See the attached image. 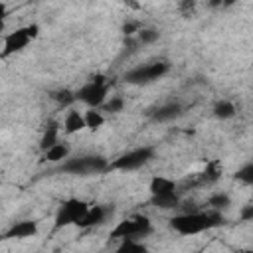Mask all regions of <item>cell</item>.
I'll return each instance as SVG.
<instances>
[{"label":"cell","instance_id":"obj_11","mask_svg":"<svg viewBox=\"0 0 253 253\" xmlns=\"http://www.w3.org/2000/svg\"><path fill=\"white\" fill-rule=\"evenodd\" d=\"M174 188H176V184H174L172 180H168V178H162V176H156V178H152V182H150V192H152V196H160V194L174 192Z\"/></svg>","mask_w":253,"mask_h":253},{"label":"cell","instance_id":"obj_20","mask_svg":"<svg viewBox=\"0 0 253 253\" xmlns=\"http://www.w3.org/2000/svg\"><path fill=\"white\" fill-rule=\"evenodd\" d=\"M138 40L142 43H152V42L158 40V32L156 30H140L138 32Z\"/></svg>","mask_w":253,"mask_h":253},{"label":"cell","instance_id":"obj_6","mask_svg":"<svg viewBox=\"0 0 253 253\" xmlns=\"http://www.w3.org/2000/svg\"><path fill=\"white\" fill-rule=\"evenodd\" d=\"M87 210H89L87 204H83V202H79V200H67V202L61 206V210H59V213H57V217H55V227H63V225H69V223H77V221L85 215Z\"/></svg>","mask_w":253,"mask_h":253},{"label":"cell","instance_id":"obj_21","mask_svg":"<svg viewBox=\"0 0 253 253\" xmlns=\"http://www.w3.org/2000/svg\"><path fill=\"white\" fill-rule=\"evenodd\" d=\"M210 206H213V208H225V206H229V198L225 194H215V196L210 198Z\"/></svg>","mask_w":253,"mask_h":253},{"label":"cell","instance_id":"obj_28","mask_svg":"<svg viewBox=\"0 0 253 253\" xmlns=\"http://www.w3.org/2000/svg\"><path fill=\"white\" fill-rule=\"evenodd\" d=\"M243 253H251V251H243Z\"/></svg>","mask_w":253,"mask_h":253},{"label":"cell","instance_id":"obj_24","mask_svg":"<svg viewBox=\"0 0 253 253\" xmlns=\"http://www.w3.org/2000/svg\"><path fill=\"white\" fill-rule=\"evenodd\" d=\"M73 99H75V95H71L69 91H61V93H57V101L63 103V105H69Z\"/></svg>","mask_w":253,"mask_h":253},{"label":"cell","instance_id":"obj_1","mask_svg":"<svg viewBox=\"0 0 253 253\" xmlns=\"http://www.w3.org/2000/svg\"><path fill=\"white\" fill-rule=\"evenodd\" d=\"M223 223V217L215 211H194V213H182L172 217V227L176 231H180L182 235H192V233H200L204 229H210L213 225Z\"/></svg>","mask_w":253,"mask_h":253},{"label":"cell","instance_id":"obj_18","mask_svg":"<svg viewBox=\"0 0 253 253\" xmlns=\"http://www.w3.org/2000/svg\"><path fill=\"white\" fill-rule=\"evenodd\" d=\"M53 144H57V128L51 125V126H47V130L43 132L42 148H43V150H47V148H51Z\"/></svg>","mask_w":253,"mask_h":253},{"label":"cell","instance_id":"obj_14","mask_svg":"<svg viewBox=\"0 0 253 253\" xmlns=\"http://www.w3.org/2000/svg\"><path fill=\"white\" fill-rule=\"evenodd\" d=\"M178 115H180V105L170 103V105L160 107V109L154 113V119H156V121H170V119H174V117H178Z\"/></svg>","mask_w":253,"mask_h":253},{"label":"cell","instance_id":"obj_3","mask_svg":"<svg viewBox=\"0 0 253 253\" xmlns=\"http://www.w3.org/2000/svg\"><path fill=\"white\" fill-rule=\"evenodd\" d=\"M105 95H107V83H105V77L97 75L95 81L83 85V87L77 91L75 99L85 101V103L91 105V107H97V105H101V103L105 101Z\"/></svg>","mask_w":253,"mask_h":253},{"label":"cell","instance_id":"obj_2","mask_svg":"<svg viewBox=\"0 0 253 253\" xmlns=\"http://www.w3.org/2000/svg\"><path fill=\"white\" fill-rule=\"evenodd\" d=\"M107 166L109 164L101 156H83V158H73V160L65 162L61 166V170L69 172V174H93V172L105 170Z\"/></svg>","mask_w":253,"mask_h":253},{"label":"cell","instance_id":"obj_7","mask_svg":"<svg viewBox=\"0 0 253 253\" xmlns=\"http://www.w3.org/2000/svg\"><path fill=\"white\" fill-rule=\"evenodd\" d=\"M150 158H152V148H136V150L126 152V154H123L121 158H117V160L111 164V168L132 170V168H138V166L146 164Z\"/></svg>","mask_w":253,"mask_h":253},{"label":"cell","instance_id":"obj_5","mask_svg":"<svg viewBox=\"0 0 253 253\" xmlns=\"http://www.w3.org/2000/svg\"><path fill=\"white\" fill-rule=\"evenodd\" d=\"M150 231V221L146 217H132V219H125L121 221L115 229H113V237H125V239H134L136 235H144Z\"/></svg>","mask_w":253,"mask_h":253},{"label":"cell","instance_id":"obj_8","mask_svg":"<svg viewBox=\"0 0 253 253\" xmlns=\"http://www.w3.org/2000/svg\"><path fill=\"white\" fill-rule=\"evenodd\" d=\"M28 42H30V36H28V30L26 28H20V30L8 34L6 40H4V51H2V55H10L14 51L24 49L28 45Z\"/></svg>","mask_w":253,"mask_h":253},{"label":"cell","instance_id":"obj_22","mask_svg":"<svg viewBox=\"0 0 253 253\" xmlns=\"http://www.w3.org/2000/svg\"><path fill=\"white\" fill-rule=\"evenodd\" d=\"M237 178L243 180L245 184H251V182H253V164H247L243 170H239V172H237Z\"/></svg>","mask_w":253,"mask_h":253},{"label":"cell","instance_id":"obj_17","mask_svg":"<svg viewBox=\"0 0 253 253\" xmlns=\"http://www.w3.org/2000/svg\"><path fill=\"white\" fill-rule=\"evenodd\" d=\"M83 121H85V126H89V128H99V126H103V123H105V119H103V115L99 113V111H95V109H91V111H87V115L83 117Z\"/></svg>","mask_w":253,"mask_h":253},{"label":"cell","instance_id":"obj_27","mask_svg":"<svg viewBox=\"0 0 253 253\" xmlns=\"http://www.w3.org/2000/svg\"><path fill=\"white\" fill-rule=\"evenodd\" d=\"M4 10H6V8H4L2 4H0V30L4 28V22H2V18H4Z\"/></svg>","mask_w":253,"mask_h":253},{"label":"cell","instance_id":"obj_15","mask_svg":"<svg viewBox=\"0 0 253 253\" xmlns=\"http://www.w3.org/2000/svg\"><path fill=\"white\" fill-rule=\"evenodd\" d=\"M65 156H67V146H65V144H59V142L45 150V158H47L49 162H59V160H63Z\"/></svg>","mask_w":253,"mask_h":253},{"label":"cell","instance_id":"obj_4","mask_svg":"<svg viewBox=\"0 0 253 253\" xmlns=\"http://www.w3.org/2000/svg\"><path fill=\"white\" fill-rule=\"evenodd\" d=\"M168 71V63L164 61H154V63H148V65H142V67H136L132 71H128L125 75V79L128 83H148V81H154L158 79L160 75H164Z\"/></svg>","mask_w":253,"mask_h":253},{"label":"cell","instance_id":"obj_25","mask_svg":"<svg viewBox=\"0 0 253 253\" xmlns=\"http://www.w3.org/2000/svg\"><path fill=\"white\" fill-rule=\"evenodd\" d=\"M123 32H125L126 36H130V34H134V32H136V24H132V22H128V24H125V26H123Z\"/></svg>","mask_w":253,"mask_h":253},{"label":"cell","instance_id":"obj_12","mask_svg":"<svg viewBox=\"0 0 253 253\" xmlns=\"http://www.w3.org/2000/svg\"><path fill=\"white\" fill-rule=\"evenodd\" d=\"M63 126H65V132H77V130H81L83 126H85V121H83V117L77 113V111H69V115L65 117V123H63Z\"/></svg>","mask_w":253,"mask_h":253},{"label":"cell","instance_id":"obj_9","mask_svg":"<svg viewBox=\"0 0 253 253\" xmlns=\"http://www.w3.org/2000/svg\"><path fill=\"white\" fill-rule=\"evenodd\" d=\"M36 231H38V227H36V223L34 221H18L16 225H12L8 231H6V235L4 237H18V239H24V237H32V235H36Z\"/></svg>","mask_w":253,"mask_h":253},{"label":"cell","instance_id":"obj_13","mask_svg":"<svg viewBox=\"0 0 253 253\" xmlns=\"http://www.w3.org/2000/svg\"><path fill=\"white\" fill-rule=\"evenodd\" d=\"M178 196L176 192H168V194H160V196H152V204L162 208V210H170V208H176L178 206Z\"/></svg>","mask_w":253,"mask_h":253},{"label":"cell","instance_id":"obj_26","mask_svg":"<svg viewBox=\"0 0 253 253\" xmlns=\"http://www.w3.org/2000/svg\"><path fill=\"white\" fill-rule=\"evenodd\" d=\"M241 215H243V219H251V217H253V206H247Z\"/></svg>","mask_w":253,"mask_h":253},{"label":"cell","instance_id":"obj_19","mask_svg":"<svg viewBox=\"0 0 253 253\" xmlns=\"http://www.w3.org/2000/svg\"><path fill=\"white\" fill-rule=\"evenodd\" d=\"M215 115L221 117V119H229V117L235 115V107L229 101H221V103L215 105Z\"/></svg>","mask_w":253,"mask_h":253},{"label":"cell","instance_id":"obj_16","mask_svg":"<svg viewBox=\"0 0 253 253\" xmlns=\"http://www.w3.org/2000/svg\"><path fill=\"white\" fill-rule=\"evenodd\" d=\"M115 253H146V247L134 239H125L123 245L115 251Z\"/></svg>","mask_w":253,"mask_h":253},{"label":"cell","instance_id":"obj_23","mask_svg":"<svg viewBox=\"0 0 253 253\" xmlns=\"http://www.w3.org/2000/svg\"><path fill=\"white\" fill-rule=\"evenodd\" d=\"M105 109L111 111V113H119V111L123 109V99H119V97H117V99H111V101L105 105Z\"/></svg>","mask_w":253,"mask_h":253},{"label":"cell","instance_id":"obj_10","mask_svg":"<svg viewBox=\"0 0 253 253\" xmlns=\"http://www.w3.org/2000/svg\"><path fill=\"white\" fill-rule=\"evenodd\" d=\"M103 217H105V210H103L101 206H95V208H89V210L85 211V215L77 221V225H79V227H91V225H95V223H101Z\"/></svg>","mask_w":253,"mask_h":253}]
</instances>
